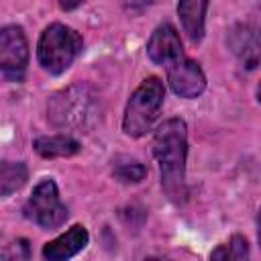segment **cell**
Masks as SVG:
<instances>
[{
    "mask_svg": "<svg viewBox=\"0 0 261 261\" xmlns=\"http://www.w3.org/2000/svg\"><path fill=\"white\" fill-rule=\"evenodd\" d=\"M153 155L159 163L161 186L165 194L173 202L181 204L188 196V188H186L188 128L181 118H169L155 130Z\"/></svg>",
    "mask_w": 261,
    "mask_h": 261,
    "instance_id": "6da1fadb",
    "label": "cell"
},
{
    "mask_svg": "<svg viewBox=\"0 0 261 261\" xmlns=\"http://www.w3.org/2000/svg\"><path fill=\"white\" fill-rule=\"evenodd\" d=\"M82 47H84V41L77 31H73L67 24L53 22L39 37L37 59L45 71L59 75L82 53Z\"/></svg>",
    "mask_w": 261,
    "mask_h": 261,
    "instance_id": "7a4b0ae2",
    "label": "cell"
},
{
    "mask_svg": "<svg viewBox=\"0 0 261 261\" xmlns=\"http://www.w3.org/2000/svg\"><path fill=\"white\" fill-rule=\"evenodd\" d=\"M163 98H165L163 82L159 77H147L126 102L122 116V130L128 137L147 135L159 116Z\"/></svg>",
    "mask_w": 261,
    "mask_h": 261,
    "instance_id": "3957f363",
    "label": "cell"
},
{
    "mask_svg": "<svg viewBox=\"0 0 261 261\" xmlns=\"http://www.w3.org/2000/svg\"><path fill=\"white\" fill-rule=\"evenodd\" d=\"M96 102L86 86H71L57 92L49 102V118L57 126H84L94 118Z\"/></svg>",
    "mask_w": 261,
    "mask_h": 261,
    "instance_id": "277c9868",
    "label": "cell"
},
{
    "mask_svg": "<svg viewBox=\"0 0 261 261\" xmlns=\"http://www.w3.org/2000/svg\"><path fill=\"white\" fill-rule=\"evenodd\" d=\"M24 216L43 228H57L67 218V208L59 198V190L53 179L39 181L24 204Z\"/></svg>",
    "mask_w": 261,
    "mask_h": 261,
    "instance_id": "5b68a950",
    "label": "cell"
},
{
    "mask_svg": "<svg viewBox=\"0 0 261 261\" xmlns=\"http://www.w3.org/2000/svg\"><path fill=\"white\" fill-rule=\"evenodd\" d=\"M29 63V43L20 27H4L0 33V67L6 80L20 82Z\"/></svg>",
    "mask_w": 261,
    "mask_h": 261,
    "instance_id": "8992f818",
    "label": "cell"
},
{
    "mask_svg": "<svg viewBox=\"0 0 261 261\" xmlns=\"http://www.w3.org/2000/svg\"><path fill=\"white\" fill-rule=\"evenodd\" d=\"M167 82L179 98H198L206 90L202 67L188 57H181L167 67Z\"/></svg>",
    "mask_w": 261,
    "mask_h": 261,
    "instance_id": "52a82bcc",
    "label": "cell"
},
{
    "mask_svg": "<svg viewBox=\"0 0 261 261\" xmlns=\"http://www.w3.org/2000/svg\"><path fill=\"white\" fill-rule=\"evenodd\" d=\"M147 55L153 63L165 65V67H169L171 63H175L177 59L184 57L179 35L169 22H163L153 31V35L147 43Z\"/></svg>",
    "mask_w": 261,
    "mask_h": 261,
    "instance_id": "ba28073f",
    "label": "cell"
},
{
    "mask_svg": "<svg viewBox=\"0 0 261 261\" xmlns=\"http://www.w3.org/2000/svg\"><path fill=\"white\" fill-rule=\"evenodd\" d=\"M228 45L241 59L243 67L253 69L261 59V31L253 24L241 22L228 33Z\"/></svg>",
    "mask_w": 261,
    "mask_h": 261,
    "instance_id": "9c48e42d",
    "label": "cell"
},
{
    "mask_svg": "<svg viewBox=\"0 0 261 261\" xmlns=\"http://www.w3.org/2000/svg\"><path fill=\"white\" fill-rule=\"evenodd\" d=\"M88 245V230L82 224H73L67 232L53 239L43 247L45 261H67Z\"/></svg>",
    "mask_w": 261,
    "mask_h": 261,
    "instance_id": "30bf717a",
    "label": "cell"
},
{
    "mask_svg": "<svg viewBox=\"0 0 261 261\" xmlns=\"http://www.w3.org/2000/svg\"><path fill=\"white\" fill-rule=\"evenodd\" d=\"M206 10H208V2H200V0H184L177 4L181 27L192 43H200L204 37Z\"/></svg>",
    "mask_w": 261,
    "mask_h": 261,
    "instance_id": "8fae6325",
    "label": "cell"
},
{
    "mask_svg": "<svg viewBox=\"0 0 261 261\" xmlns=\"http://www.w3.org/2000/svg\"><path fill=\"white\" fill-rule=\"evenodd\" d=\"M35 151L45 159L55 157H71L80 151V143L67 135H53V137H39L35 141Z\"/></svg>",
    "mask_w": 261,
    "mask_h": 261,
    "instance_id": "7c38bea8",
    "label": "cell"
},
{
    "mask_svg": "<svg viewBox=\"0 0 261 261\" xmlns=\"http://www.w3.org/2000/svg\"><path fill=\"white\" fill-rule=\"evenodd\" d=\"M27 181V165L20 161H4L0 165V194L6 198Z\"/></svg>",
    "mask_w": 261,
    "mask_h": 261,
    "instance_id": "4fadbf2b",
    "label": "cell"
},
{
    "mask_svg": "<svg viewBox=\"0 0 261 261\" xmlns=\"http://www.w3.org/2000/svg\"><path fill=\"white\" fill-rule=\"evenodd\" d=\"M210 261H249V243L241 234H232L226 243L210 253Z\"/></svg>",
    "mask_w": 261,
    "mask_h": 261,
    "instance_id": "5bb4252c",
    "label": "cell"
},
{
    "mask_svg": "<svg viewBox=\"0 0 261 261\" xmlns=\"http://www.w3.org/2000/svg\"><path fill=\"white\" fill-rule=\"evenodd\" d=\"M112 173L124 184H137L147 175V167L139 161H126V163H116Z\"/></svg>",
    "mask_w": 261,
    "mask_h": 261,
    "instance_id": "9a60e30c",
    "label": "cell"
},
{
    "mask_svg": "<svg viewBox=\"0 0 261 261\" xmlns=\"http://www.w3.org/2000/svg\"><path fill=\"white\" fill-rule=\"evenodd\" d=\"M257 224H259V230H257V239H259V245H261V210H259V218H257Z\"/></svg>",
    "mask_w": 261,
    "mask_h": 261,
    "instance_id": "2e32d148",
    "label": "cell"
},
{
    "mask_svg": "<svg viewBox=\"0 0 261 261\" xmlns=\"http://www.w3.org/2000/svg\"><path fill=\"white\" fill-rule=\"evenodd\" d=\"M147 261H161V259H155V257H151V259H147Z\"/></svg>",
    "mask_w": 261,
    "mask_h": 261,
    "instance_id": "e0dca14e",
    "label": "cell"
}]
</instances>
